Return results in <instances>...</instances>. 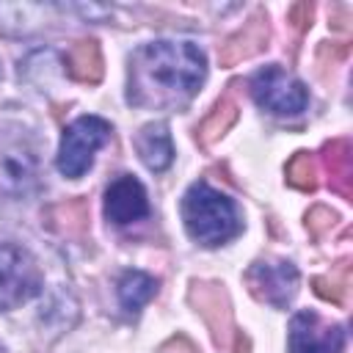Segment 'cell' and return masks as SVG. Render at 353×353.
<instances>
[{
	"mask_svg": "<svg viewBox=\"0 0 353 353\" xmlns=\"http://www.w3.org/2000/svg\"><path fill=\"white\" fill-rule=\"evenodd\" d=\"M207 77V58L193 41H149L130 58L127 99L143 108H168L190 99Z\"/></svg>",
	"mask_w": 353,
	"mask_h": 353,
	"instance_id": "6da1fadb",
	"label": "cell"
},
{
	"mask_svg": "<svg viewBox=\"0 0 353 353\" xmlns=\"http://www.w3.org/2000/svg\"><path fill=\"white\" fill-rule=\"evenodd\" d=\"M182 221L188 234L201 245H221L240 232L234 201L207 182H193L182 196Z\"/></svg>",
	"mask_w": 353,
	"mask_h": 353,
	"instance_id": "7a4b0ae2",
	"label": "cell"
},
{
	"mask_svg": "<svg viewBox=\"0 0 353 353\" xmlns=\"http://www.w3.org/2000/svg\"><path fill=\"white\" fill-rule=\"evenodd\" d=\"M110 124L99 116H80L74 119L63 135H61V149H58V171L69 179H77L88 171V165L94 163V154L99 146L108 143L110 138Z\"/></svg>",
	"mask_w": 353,
	"mask_h": 353,
	"instance_id": "3957f363",
	"label": "cell"
},
{
	"mask_svg": "<svg viewBox=\"0 0 353 353\" xmlns=\"http://www.w3.org/2000/svg\"><path fill=\"white\" fill-rule=\"evenodd\" d=\"M251 97L259 108L276 116H298L309 105L306 85L279 63H270L251 77Z\"/></svg>",
	"mask_w": 353,
	"mask_h": 353,
	"instance_id": "277c9868",
	"label": "cell"
},
{
	"mask_svg": "<svg viewBox=\"0 0 353 353\" xmlns=\"http://www.w3.org/2000/svg\"><path fill=\"white\" fill-rule=\"evenodd\" d=\"M36 259L17 243L0 240V309L19 306L39 292Z\"/></svg>",
	"mask_w": 353,
	"mask_h": 353,
	"instance_id": "5b68a950",
	"label": "cell"
},
{
	"mask_svg": "<svg viewBox=\"0 0 353 353\" xmlns=\"http://www.w3.org/2000/svg\"><path fill=\"white\" fill-rule=\"evenodd\" d=\"M245 284L251 295L276 309H287V303L298 292V268L287 259H256L245 270Z\"/></svg>",
	"mask_w": 353,
	"mask_h": 353,
	"instance_id": "8992f818",
	"label": "cell"
},
{
	"mask_svg": "<svg viewBox=\"0 0 353 353\" xmlns=\"http://www.w3.org/2000/svg\"><path fill=\"white\" fill-rule=\"evenodd\" d=\"M188 301L196 314L207 323L215 345H223L232 331V301L221 281H190Z\"/></svg>",
	"mask_w": 353,
	"mask_h": 353,
	"instance_id": "52a82bcc",
	"label": "cell"
},
{
	"mask_svg": "<svg viewBox=\"0 0 353 353\" xmlns=\"http://www.w3.org/2000/svg\"><path fill=\"white\" fill-rule=\"evenodd\" d=\"M345 328L323 323L320 314L303 309L290 323V353H342Z\"/></svg>",
	"mask_w": 353,
	"mask_h": 353,
	"instance_id": "ba28073f",
	"label": "cell"
},
{
	"mask_svg": "<svg viewBox=\"0 0 353 353\" xmlns=\"http://www.w3.org/2000/svg\"><path fill=\"white\" fill-rule=\"evenodd\" d=\"M39 185L36 149L19 138L0 149V188L11 196H25Z\"/></svg>",
	"mask_w": 353,
	"mask_h": 353,
	"instance_id": "9c48e42d",
	"label": "cell"
},
{
	"mask_svg": "<svg viewBox=\"0 0 353 353\" xmlns=\"http://www.w3.org/2000/svg\"><path fill=\"white\" fill-rule=\"evenodd\" d=\"M146 215H149V199L143 185L132 174L116 176L105 190V218L116 226H127Z\"/></svg>",
	"mask_w": 353,
	"mask_h": 353,
	"instance_id": "30bf717a",
	"label": "cell"
},
{
	"mask_svg": "<svg viewBox=\"0 0 353 353\" xmlns=\"http://www.w3.org/2000/svg\"><path fill=\"white\" fill-rule=\"evenodd\" d=\"M270 41V19L265 11H254L240 30H234L218 50V61L223 66H234L245 58H254L256 52H262Z\"/></svg>",
	"mask_w": 353,
	"mask_h": 353,
	"instance_id": "8fae6325",
	"label": "cell"
},
{
	"mask_svg": "<svg viewBox=\"0 0 353 353\" xmlns=\"http://www.w3.org/2000/svg\"><path fill=\"white\" fill-rule=\"evenodd\" d=\"M323 168L328 171V185L334 193H339L342 199L353 196V149L350 141L345 138H334L323 146L320 152Z\"/></svg>",
	"mask_w": 353,
	"mask_h": 353,
	"instance_id": "7c38bea8",
	"label": "cell"
},
{
	"mask_svg": "<svg viewBox=\"0 0 353 353\" xmlns=\"http://www.w3.org/2000/svg\"><path fill=\"white\" fill-rule=\"evenodd\" d=\"M135 149L143 160L146 168L152 171H165L174 160V143H171V132L163 121H149L141 127V132L135 135Z\"/></svg>",
	"mask_w": 353,
	"mask_h": 353,
	"instance_id": "4fadbf2b",
	"label": "cell"
},
{
	"mask_svg": "<svg viewBox=\"0 0 353 353\" xmlns=\"http://www.w3.org/2000/svg\"><path fill=\"white\" fill-rule=\"evenodd\" d=\"M63 66H66V72L77 83H88V85L99 83L102 74H105L99 41L97 39H80V41H74L66 50V55H63Z\"/></svg>",
	"mask_w": 353,
	"mask_h": 353,
	"instance_id": "5bb4252c",
	"label": "cell"
},
{
	"mask_svg": "<svg viewBox=\"0 0 353 353\" xmlns=\"http://www.w3.org/2000/svg\"><path fill=\"white\" fill-rule=\"evenodd\" d=\"M237 113H240V108H237L234 97H232V94H223V97L212 105V110L204 116V121L196 127V141H199L201 146L218 143V141L232 130V124L237 121Z\"/></svg>",
	"mask_w": 353,
	"mask_h": 353,
	"instance_id": "9a60e30c",
	"label": "cell"
},
{
	"mask_svg": "<svg viewBox=\"0 0 353 353\" xmlns=\"http://www.w3.org/2000/svg\"><path fill=\"white\" fill-rule=\"evenodd\" d=\"M157 295V281L143 270H127L119 279V303L124 312L135 314L143 303H149Z\"/></svg>",
	"mask_w": 353,
	"mask_h": 353,
	"instance_id": "2e32d148",
	"label": "cell"
},
{
	"mask_svg": "<svg viewBox=\"0 0 353 353\" xmlns=\"http://www.w3.org/2000/svg\"><path fill=\"white\" fill-rule=\"evenodd\" d=\"M50 223L61 234H83L88 229V201L69 199L63 204H55L50 210Z\"/></svg>",
	"mask_w": 353,
	"mask_h": 353,
	"instance_id": "e0dca14e",
	"label": "cell"
},
{
	"mask_svg": "<svg viewBox=\"0 0 353 353\" xmlns=\"http://www.w3.org/2000/svg\"><path fill=\"white\" fill-rule=\"evenodd\" d=\"M284 174H287V182L292 188H298V190L312 193L317 188V163H314V157L309 152H295L290 157Z\"/></svg>",
	"mask_w": 353,
	"mask_h": 353,
	"instance_id": "ac0fdd59",
	"label": "cell"
},
{
	"mask_svg": "<svg viewBox=\"0 0 353 353\" xmlns=\"http://www.w3.org/2000/svg\"><path fill=\"white\" fill-rule=\"evenodd\" d=\"M336 223V212H331L328 207H312L309 212H306V229H309V234L314 237V240H320L331 226Z\"/></svg>",
	"mask_w": 353,
	"mask_h": 353,
	"instance_id": "d6986e66",
	"label": "cell"
},
{
	"mask_svg": "<svg viewBox=\"0 0 353 353\" xmlns=\"http://www.w3.org/2000/svg\"><path fill=\"white\" fill-rule=\"evenodd\" d=\"M312 287H314V292H317L320 298H325V301H331V303H342V301H345V287H347V281H334L331 276H314V279H312Z\"/></svg>",
	"mask_w": 353,
	"mask_h": 353,
	"instance_id": "ffe728a7",
	"label": "cell"
},
{
	"mask_svg": "<svg viewBox=\"0 0 353 353\" xmlns=\"http://www.w3.org/2000/svg\"><path fill=\"white\" fill-rule=\"evenodd\" d=\"M312 17H314V6L312 3H295V6H290V11H287V19L295 25V30H306V28H312Z\"/></svg>",
	"mask_w": 353,
	"mask_h": 353,
	"instance_id": "44dd1931",
	"label": "cell"
},
{
	"mask_svg": "<svg viewBox=\"0 0 353 353\" xmlns=\"http://www.w3.org/2000/svg\"><path fill=\"white\" fill-rule=\"evenodd\" d=\"M165 347H176V353H199V350H196V345H193L188 336H182V334L171 336V339L165 342Z\"/></svg>",
	"mask_w": 353,
	"mask_h": 353,
	"instance_id": "7402d4cb",
	"label": "cell"
},
{
	"mask_svg": "<svg viewBox=\"0 0 353 353\" xmlns=\"http://www.w3.org/2000/svg\"><path fill=\"white\" fill-rule=\"evenodd\" d=\"M232 353H251V342H248V336H245L243 331H237V334H234V345H232Z\"/></svg>",
	"mask_w": 353,
	"mask_h": 353,
	"instance_id": "603a6c76",
	"label": "cell"
}]
</instances>
